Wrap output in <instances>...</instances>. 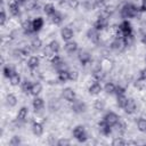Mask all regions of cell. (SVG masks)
<instances>
[{"label":"cell","mask_w":146,"mask_h":146,"mask_svg":"<svg viewBox=\"0 0 146 146\" xmlns=\"http://www.w3.org/2000/svg\"><path fill=\"white\" fill-rule=\"evenodd\" d=\"M140 10L139 7H136L132 3H124L120 10V15L123 19H128V18H135L139 15Z\"/></svg>","instance_id":"6da1fadb"},{"label":"cell","mask_w":146,"mask_h":146,"mask_svg":"<svg viewBox=\"0 0 146 146\" xmlns=\"http://www.w3.org/2000/svg\"><path fill=\"white\" fill-rule=\"evenodd\" d=\"M72 136L74 139H76L79 143H84L88 140V132L82 124H78L72 130Z\"/></svg>","instance_id":"7a4b0ae2"},{"label":"cell","mask_w":146,"mask_h":146,"mask_svg":"<svg viewBox=\"0 0 146 146\" xmlns=\"http://www.w3.org/2000/svg\"><path fill=\"white\" fill-rule=\"evenodd\" d=\"M62 97L64 100L68 102V103H73L75 99H76V94H75V90L71 87H66L62 90Z\"/></svg>","instance_id":"3957f363"},{"label":"cell","mask_w":146,"mask_h":146,"mask_svg":"<svg viewBox=\"0 0 146 146\" xmlns=\"http://www.w3.org/2000/svg\"><path fill=\"white\" fill-rule=\"evenodd\" d=\"M120 119H121V117H120L116 113H114V112H107V113L103 116V120H104L108 125H111L112 128L117 124V122L120 121Z\"/></svg>","instance_id":"277c9868"},{"label":"cell","mask_w":146,"mask_h":146,"mask_svg":"<svg viewBox=\"0 0 146 146\" xmlns=\"http://www.w3.org/2000/svg\"><path fill=\"white\" fill-rule=\"evenodd\" d=\"M92 27H95V29L98 30L99 32L103 31V30H105L106 27H108V18H106V17L99 15V16L97 17V19L95 21Z\"/></svg>","instance_id":"5b68a950"},{"label":"cell","mask_w":146,"mask_h":146,"mask_svg":"<svg viewBox=\"0 0 146 146\" xmlns=\"http://www.w3.org/2000/svg\"><path fill=\"white\" fill-rule=\"evenodd\" d=\"M72 111L76 114H81L83 112H86L87 110V105L83 100H80V99H75L73 103H72V106H71Z\"/></svg>","instance_id":"8992f818"},{"label":"cell","mask_w":146,"mask_h":146,"mask_svg":"<svg viewBox=\"0 0 146 146\" xmlns=\"http://www.w3.org/2000/svg\"><path fill=\"white\" fill-rule=\"evenodd\" d=\"M123 111L128 115L133 114L137 111V103H136V100L133 98H128V100H127V103H125V105L123 107Z\"/></svg>","instance_id":"52a82bcc"},{"label":"cell","mask_w":146,"mask_h":146,"mask_svg":"<svg viewBox=\"0 0 146 146\" xmlns=\"http://www.w3.org/2000/svg\"><path fill=\"white\" fill-rule=\"evenodd\" d=\"M119 29H120V31L123 33L124 36L132 34V25H131V23H130L128 19H123V21L119 24ZM124 36H123V38H124Z\"/></svg>","instance_id":"ba28073f"},{"label":"cell","mask_w":146,"mask_h":146,"mask_svg":"<svg viewBox=\"0 0 146 146\" xmlns=\"http://www.w3.org/2000/svg\"><path fill=\"white\" fill-rule=\"evenodd\" d=\"M78 59L82 65H88L91 62V54L88 50H80L78 54Z\"/></svg>","instance_id":"9c48e42d"},{"label":"cell","mask_w":146,"mask_h":146,"mask_svg":"<svg viewBox=\"0 0 146 146\" xmlns=\"http://www.w3.org/2000/svg\"><path fill=\"white\" fill-rule=\"evenodd\" d=\"M87 36H88V39H89L92 43H98L99 40H100V32H99L98 30H96L95 27H91V29L88 30Z\"/></svg>","instance_id":"30bf717a"},{"label":"cell","mask_w":146,"mask_h":146,"mask_svg":"<svg viewBox=\"0 0 146 146\" xmlns=\"http://www.w3.org/2000/svg\"><path fill=\"white\" fill-rule=\"evenodd\" d=\"M102 91H103V86L100 84L99 81H96V80H95V81L89 86V88H88V92H89L90 95H92V96H97V95H99Z\"/></svg>","instance_id":"8fae6325"},{"label":"cell","mask_w":146,"mask_h":146,"mask_svg":"<svg viewBox=\"0 0 146 146\" xmlns=\"http://www.w3.org/2000/svg\"><path fill=\"white\" fill-rule=\"evenodd\" d=\"M31 130H32V132L35 137H41L43 135V131H44L43 124L39 121H33L32 125H31Z\"/></svg>","instance_id":"7c38bea8"},{"label":"cell","mask_w":146,"mask_h":146,"mask_svg":"<svg viewBox=\"0 0 146 146\" xmlns=\"http://www.w3.org/2000/svg\"><path fill=\"white\" fill-rule=\"evenodd\" d=\"M60 36L64 41H70L74 36V31L70 26H64L60 29Z\"/></svg>","instance_id":"4fadbf2b"},{"label":"cell","mask_w":146,"mask_h":146,"mask_svg":"<svg viewBox=\"0 0 146 146\" xmlns=\"http://www.w3.org/2000/svg\"><path fill=\"white\" fill-rule=\"evenodd\" d=\"M26 65L30 70H36L40 65V57L39 56H35V55H31L29 58H27V62H26Z\"/></svg>","instance_id":"5bb4252c"},{"label":"cell","mask_w":146,"mask_h":146,"mask_svg":"<svg viewBox=\"0 0 146 146\" xmlns=\"http://www.w3.org/2000/svg\"><path fill=\"white\" fill-rule=\"evenodd\" d=\"M98 130L103 136H110L112 132V127L108 125L104 120H100L98 122Z\"/></svg>","instance_id":"9a60e30c"},{"label":"cell","mask_w":146,"mask_h":146,"mask_svg":"<svg viewBox=\"0 0 146 146\" xmlns=\"http://www.w3.org/2000/svg\"><path fill=\"white\" fill-rule=\"evenodd\" d=\"M125 43H124V40L123 39H120V38H114L113 41L111 42V48L113 50H117V51H121L125 48Z\"/></svg>","instance_id":"2e32d148"},{"label":"cell","mask_w":146,"mask_h":146,"mask_svg":"<svg viewBox=\"0 0 146 146\" xmlns=\"http://www.w3.org/2000/svg\"><path fill=\"white\" fill-rule=\"evenodd\" d=\"M79 48V44L76 41H74L73 39L70 40V41H65V44H64V50L67 52V54H73L78 50Z\"/></svg>","instance_id":"e0dca14e"},{"label":"cell","mask_w":146,"mask_h":146,"mask_svg":"<svg viewBox=\"0 0 146 146\" xmlns=\"http://www.w3.org/2000/svg\"><path fill=\"white\" fill-rule=\"evenodd\" d=\"M8 10H9V14L11 15V16H19L21 15V7H19V5L16 2V1H10L9 3H8Z\"/></svg>","instance_id":"ac0fdd59"},{"label":"cell","mask_w":146,"mask_h":146,"mask_svg":"<svg viewBox=\"0 0 146 146\" xmlns=\"http://www.w3.org/2000/svg\"><path fill=\"white\" fill-rule=\"evenodd\" d=\"M32 106H33V110H34L35 112L41 111V110L44 107V100H43V98L40 97V96L34 97L33 100H32Z\"/></svg>","instance_id":"d6986e66"},{"label":"cell","mask_w":146,"mask_h":146,"mask_svg":"<svg viewBox=\"0 0 146 146\" xmlns=\"http://www.w3.org/2000/svg\"><path fill=\"white\" fill-rule=\"evenodd\" d=\"M43 25H44V21H43V18L40 17V16L35 17V18L32 21V26H33V31H34V33L41 31L42 27H43Z\"/></svg>","instance_id":"ffe728a7"},{"label":"cell","mask_w":146,"mask_h":146,"mask_svg":"<svg viewBox=\"0 0 146 146\" xmlns=\"http://www.w3.org/2000/svg\"><path fill=\"white\" fill-rule=\"evenodd\" d=\"M21 27L23 30V32L25 34H31V33H34L33 31V26H32V21L30 19H24L21 24Z\"/></svg>","instance_id":"44dd1931"},{"label":"cell","mask_w":146,"mask_h":146,"mask_svg":"<svg viewBox=\"0 0 146 146\" xmlns=\"http://www.w3.org/2000/svg\"><path fill=\"white\" fill-rule=\"evenodd\" d=\"M42 89H43L42 84H41L39 81H35V82H33V84H32L30 95H32L33 97H36V96H39V95L42 92Z\"/></svg>","instance_id":"7402d4cb"},{"label":"cell","mask_w":146,"mask_h":146,"mask_svg":"<svg viewBox=\"0 0 146 146\" xmlns=\"http://www.w3.org/2000/svg\"><path fill=\"white\" fill-rule=\"evenodd\" d=\"M21 82H22V78L19 75V73H17L16 71L10 75L9 78V83L10 86L13 87H17V86H21Z\"/></svg>","instance_id":"603a6c76"},{"label":"cell","mask_w":146,"mask_h":146,"mask_svg":"<svg viewBox=\"0 0 146 146\" xmlns=\"http://www.w3.org/2000/svg\"><path fill=\"white\" fill-rule=\"evenodd\" d=\"M105 75H106V72L99 66L98 68H96V70H94V72H92V76H94V79L96 80V81H102L104 78H105Z\"/></svg>","instance_id":"cb8c5ba5"},{"label":"cell","mask_w":146,"mask_h":146,"mask_svg":"<svg viewBox=\"0 0 146 146\" xmlns=\"http://www.w3.org/2000/svg\"><path fill=\"white\" fill-rule=\"evenodd\" d=\"M32 84H33V82H31V81L27 80V79H24V80H22L19 87H21V89H22V91H23L24 94H30L31 88H32Z\"/></svg>","instance_id":"d4e9b609"},{"label":"cell","mask_w":146,"mask_h":146,"mask_svg":"<svg viewBox=\"0 0 146 146\" xmlns=\"http://www.w3.org/2000/svg\"><path fill=\"white\" fill-rule=\"evenodd\" d=\"M17 103H18V99H17V97L14 94H7V96H6V104H7V106L15 107L17 105Z\"/></svg>","instance_id":"484cf974"},{"label":"cell","mask_w":146,"mask_h":146,"mask_svg":"<svg viewBox=\"0 0 146 146\" xmlns=\"http://www.w3.org/2000/svg\"><path fill=\"white\" fill-rule=\"evenodd\" d=\"M29 115V108L26 106H22L17 112V120L18 121H25Z\"/></svg>","instance_id":"4316f807"},{"label":"cell","mask_w":146,"mask_h":146,"mask_svg":"<svg viewBox=\"0 0 146 146\" xmlns=\"http://www.w3.org/2000/svg\"><path fill=\"white\" fill-rule=\"evenodd\" d=\"M30 46H31L33 52L39 51V50L42 48V41H41L40 38H34V39H32V41L30 42Z\"/></svg>","instance_id":"83f0119b"},{"label":"cell","mask_w":146,"mask_h":146,"mask_svg":"<svg viewBox=\"0 0 146 146\" xmlns=\"http://www.w3.org/2000/svg\"><path fill=\"white\" fill-rule=\"evenodd\" d=\"M49 18H50V22H51L54 25H59V24H62V22H63V15H62L59 11H57V10H56V13L52 14Z\"/></svg>","instance_id":"f1b7e54d"},{"label":"cell","mask_w":146,"mask_h":146,"mask_svg":"<svg viewBox=\"0 0 146 146\" xmlns=\"http://www.w3.org/2000/svg\"><path fill=\"white\" fill-rule=\"evenodd\" d=\"M57 80L59 82H66L70 81V75H68V70H62L57 72Z\"/></svg>","instance_id":"f546056e"},{"label":"cell","mask_w":146,"mask_h":146,"mask_svg":"<svg viewBox=\"0 0 146 146\" xmlns=\"http://www.w3.org/2000/svg\"><path fill=\"white\" fill-rule=\"evenodd\" d=\"M103 90L107 94V95H114L116 91V86L113 82H106L105 86L103 87Z\"/></svg>","instance_id":"4dcf8cb0"},{"label":"cell","mask_w":146,"mask_h":146,"mask_svg":"<svg viewBox=\"0 0 146 146\" xmlns=\"http://www.w3.org/2000/svg\"><path fill=\"white\" fill-rule=\"evenodd\" d=\"M106 107V103L104 99H100V98H97L95 102H94V108L97 111V112H103Z\"/></svg>","instance_id":"1f68e13d"},{"label":"cell","mask_w":146,"mask_h":146,"mask_svg":"<svg viewBox=\"0 0 146 146\" xmlns=\"http://www.w3.org/2000/svg\"><path fill=\"white\" fill-rule=\"evenodd\" d=\"M43 13L47 15V16H51L52 14H55L56 13V8H55V5L54 3H46L44 6H43Z\"/></svg>","instance_id":"d6a6232c"},{"label":"cell","mask_w":146,"mask_h":146,"mask_svg":"<svg viewBox=\"0 0 146 146\" xmlns=\"http://www.w3.org/2000/svg\"><path fill=\"white\" fill-rule=\"evenodd\" d=\"M137 129L143 132V133H146V119L144 117H138L137 120Z\"/></svg>","instance_id":"836d02e7"},{"label":"cell","mask_w":146,"mask_h":146,"mask_svg":"<svg viewBox=\"0 0 146 146\" xmlns=\"http://www.w3.org/2000/svg\"><path fill=\"white\" fill-rule=\"evenodd\" d=\"M48 46H49V48L51 49V51H52L54 54H58L59 50H60V44H59V42H58L57 40H51V41L48 43Z\"/></svg>","instance_id":"e575fe53"},{"label":"cell","mask_w":146,"mask_h":146,"mask_svg":"<svg viewBox=\"0 0 146 146\" xmlns=\"http://www.w3.org/2000/svg\"><path fill=\"white\" fill-rule=\"evenodd\" d=\"M127 100H128V97L125 95H116V105L120 108H123L124 107Z\"/></svg>","instance_id":"d590c367"},{"label":"cell","mask_w":146,"mask_h":146,"mask_svg":"<svg viewBox=\"0 0 146 146\" xmlns=\"http://www.w3.org/2000/svg\"><path fill=\"white\" fill-rule=\"evenodd\" d=\"M15 72V68L11 66V65H5L3 66V68H2V73H3V75H5V78H10V75L13 74Z\"/></svg>","instance_id":"8d00e7d4"},{"label":"cell","mask_w":146,"mask_h":146,"mask_svg":"<svg viewBox=\"0 0 146 146\" xmlns=\"http://www.w3.org/2000/svg\"><path fill=\"white\" fill-rule=\"evenodd\" d=\"M111 144L113 146H123V145H127V140L123 137H114Z\"/></svg>","instance_id":"74e56055"},{"label":"cell","mask_w":146,"mask_h":146,"mask_svg":"<svg viewBox=\"0 0 146 146\" xmlns=\"http://www.w3.org/2000/svg\"><path fill=\"white\" fill-rule=\"evenodd\" d=\"M38 6H39L38 0H27L26 3H25V8L27 10H34V9L38 8Z\"/></svg>","instance_id":"f35d334b"},{"label":"cell","mask_w":146,"mask_h":146,"mask_svg":"<svg viewBox=\"0 0 146 146\" xmlns=\"http://www.w3.org/2000/svg\"><path fill=\"white\" fill-rule=\"evenodd\" d=\"M116 128H117V131L119 132H121V133H124L125 131H127V128H128V124L123 121V120H121L120 119V121L117 122V124L115 125Z\"/></svg>","instance_id":"ab89813d"},{"label":"cell","mask_w":146,"mask_h":146,"mask_svg":"<svg viewBox=\"0 0 146 146\" xmlns=\"http://www.w3.org/2000/svg\"><path fill=\"white\" fill-rule=\"evenodd\" d=\"M83 6H84V8H86L87 10H92V9L97 8L95 0H84V1H83Z\"/></svg>","instance_id":"60d3db41"},{"label":"cell","mask_w":146,"mask_h":146,"mask_svg":"<svg viewBox=\"0 0 146 146\" xmlns=\"http://www.w3.org/2000/svg\"><path fill=\"white\" fill-rule=\"evenodd\" d=\"M21 50H22V52H23V55H24V57H25V58H26V57H30V56H31V54L33 52V50H32V48H31V46H30V44H26V46L22 47V48H21Z\"/></svg>","instance_id":"b9f144b4"},{"label":"cell","mask_w":146,"mask_h":146,"mask_svg":"<svg viewBox=\"0 0 146 146\" xmlns=\"http://www.w3.org/2000/svg\"><path fill=\"white\" fill-rule=\"evenodd\" d=\"M21 144H22V139L19 136H13L9 140V145H11V146H18Z\"/></svg>","instance_id":"7bdbcfd3"},{"label":"cell","mask_w":146,"mask_h":146,"mask_svg":"<svg viewBox=\"0 0 146 146\" xmlns=\"http://www.w3.org/2000/svg\"><path fill=\"white\" fill-rule=\"evenodd\" d=\"M7 14H6V10L3 8H1V11H0V25L1 26H5L6 22H7Z\"/></svg>","instance_id":"ee69618b"},{"label":"cell","mask_w":146,"mask_h":146,"mask_svg":"<svg viewBox=\"0 0 146 146\" xmlns=\"http://www.w3.org/2000/svg\"><path fill=\"white\" fill-rule=\"evenodd\" d=\"M57 146H70L71 145V140L68 138H59L56 143Z\"/></svg>","instance_id":"f6af8a7d"},{"label":"cell","mask_w":146,"mask_h":146,"mask_svg":"<svg viewBox=\"0 0 146 146\" xmlns=\"http://www.w3.org/2000/svg\"><path fill=\"white\" fill-rule=\"evenodd\" d=\"M67 6L71 9H78L80 6V1L79 0H67Z\"/></svg>","instance_id":"bcb514c9"},{"label":"cell","mask_w":146,"mask_h":146,"mask_svg":"<svg viewBox=\"0 0 146 146\" xmlns=\"http://www.w3.org/2000/svg\"><path fill=\"white\" fill-rule=\"evenodd\" d=\"M68 75H70V81H76L79 79V73L75 70H68Z\"/></svg>","instance_id":"7dc6e473"},{"label":"cell","mask_w":146,"mask_h":146,"mask_svg":"<svg viewBox=\"0 0 146 146\" xmlns=\"http://www.w3.org/2000/svg\"><path fill=\"white\" fill-rule=\"evenodd\" d=\"M135 87H136L137 89H139V90H143V89H145V87H146V81L138 79V80L135 81Z\"/></svg>","instance_id":"c3c4849f"},{"label":"cell","mask_w":146,"mask_h":146,"mask_svg":"<svg viewBox=\"0 0 146 146\" xmlns=\"http://www.w3.org/2000/svg\"><path fill=\"white\" fill-rule=\"evenodd\" d=\"M123 40H124V43H125V46L128 47V46H131V44L133 43V41H135V36H133V34H130V35H125V36L123 38Z\"/></svg>","instance_id":"681fc988"},{"label":"cell","mask_w":146,"mask_h":146,"mask_svg":"<svg viewBox=\"0 0 146 146\" xmlns=\"http://www.w3.org/2000/svg\"><path fill=\"white\" fill-rule=\"evenodd\" d=\"M115 95H125V88L122 86H116Z\"/></svg>","instance_id":"f907efd6"},{"label":"cell","mask_w":146,"mask_h":146,"mask_svg":"<svg viewBox=\"0 0 146 146\" xmlns=\"http://www.w3.org/2000/svg\"><path fill=\"white\" fill-rule=\"evenodd\" d=\"M138 79L146 81V67H144V68H141V70L139 71V78H138Z\"/></svg>","instance_id":"816d5d0a"},{"label":"cell","mask_w":146,"mask_h":146,"mask_svg":"<svg viewBox=\"0 0 146 146\" xmlns=\"http://www.w3.org/2000/svg\"><path fill=\"white\" fill-rule=\"evenodd\" d=\"M96 1V7L97 8H104L105 6H106V2H105V0H95Z\"/></svg>","instance_id":"f5cc1de1"},{"label":"cell","mask_w":146,"mask_h":146,"mask_svg":"<svg viewBox=\"0 0 146 146\" xmlns=\"http://www.w3.org/2000/svg\"><path fill=\"white\" fill-rule=\"evenodd\" d=\"M139 10H140V13H146V0H143L141 1V5L139 7Z\"/></svg>","instance_id":"db71d44e"},{"label":"cell","mask_w":146,"mask_h":146,"mask_svg":"<svg viewBox=\"0 0 146 146\" xmlns=\"http://www.w3.org/2000/svg\"><path fill=\"white\" fill-rule=\"evenodd\" d=\"M14 1H16V2H17L19 6H22V5H25L27 0H14Z\"/></svg>","instance_id":"11a10c76"},{"label":"cell","mask_w":146,"mask_h":146,"mask_svg":"<svg viewBox=\"0 0 146 146\" xmlns=\"http://www.w3.org/2000/svg\"><path fill=\"white\" fill-rule=\"evenodd\" d=\"M141 42H143L144 44H146V33H145V34L141 36Z\"/></svg>","instance_id":"9f6ffc18"},{"label":"cell","mask_w":146,"mask_h":146,"mask_svg":"<svg viewBox=\"0 0 146 146\" xmlns=\"http://www.w3.org/2000/svg\"><path fill=\"white\" fill-rule=\"evenodd\" d=\"M145 63H146V57H145Z\"/></svg>","instance_id":"6f0895ef"},{"label":"cell","mask_w":146,"mask_h":146,"mask_svg":"<svg viewBox=\"0 0 146 146\" xmlns=\"http://www.w3.org/2000/svg\"><path fill=\"white\" fill-rule=\"evenodd\" d=\"M140 1H143V0H140Z\"/></svg>","instance_id":"680465c9"}]
</instances>
